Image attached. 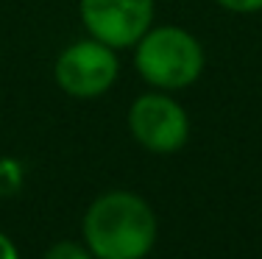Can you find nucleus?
<instances>
[{
	"mask_svg": "<svg viewBox=\"0 0 262 259\" xmlns=\"http://www.w3.org/2000/svg\"><path fill=\"white\" fill-rule=\"evenodd\" d=\"M215 3L232 14H259L262 11V0H215Z\"/></svg>",
	"mask_w": 262,
	"mask_h": 259,
	"instance_id": "obj_7",
	"label": "nucleus"
},
{
	"mask_svg": "<svg viewBox=\"0 0 262 259\" xmlns=\"http://www.w3.org/2000/svg\"><path fill=\"white\" fill-rule=\"evenodd\" d=\"M0 259H20V251H17L14 240L3 231H0Z\"/></svg>",
	"mask_w": 262,
	"mask_h": 259,
	"instance_id": "obj_8",
	"label": "nucleus"
},
{
	"mask_svg": "<svg viewBox=\"0 0 262 259\" xmlns=\"http://www.w3.org/2000/svg\"><path fill=\"white\" fill-rule=\"evenodd\" d=\"M120 76V59L117 51L101 39H78L70 42L56 56L53 81L64 95L76 101H95L115 86Z\"/></svg>",
	"mask_w": 262,
	"mask_h": 259,
	"instance_id": "obj_3",
	"label": "nucleus"
},
{
	"mask_svg": "<svg viewBox=\"0 0 262 259\" xmlns=\"http://www.w3.org/2000/svg\"><path fill=\"white\" fill-rule=\"evenodd\" d=\"M81 237L95 259H145L157 245L154 206L131 190H109L86 206Z\"/></svg>",
	"mask_w": 262,
	"mask_h": 259,
	"instance_id": "obj_1",
	"label": "nucleus"
},
{
	"mask_svg": "<svg viewBox=\"0 0 262 259\" xmlns=\"http://www.w3.org/2000/svg\"><path fill=\"white\" fill-rule=\"evenodd\" d=\"M204 64V45L182 26H151L134 45V67L151 89H187L201 78Z\"/></svg>",
	"mask_w": 262,
	"mask_h": 259,
	"instance_id": "obj_2",
	"label": "nucleus"
},
{
	"mask_svg": "<svg viewBox=\"0 0 262 259\" xmlns=\"http://www.w3.org/2000/svg\"><path fill=\"white\" fill-rule=\"evenodd\" d=\"M42 259H95L92 251L86 248L84 240H59V243L48 245V251L42 254Z\"/></svg>",
	"mask_w": 262,
	"mask_h": 259,
	"instance_id": "obj_6",
	"label": "nucleus"
},
{
	"mask_svg": "<svg viewBox=\"0 0 262 259\" xmlns=\"http://www.w3.org/2000/svg\"><path fill=\"white\" fill-rule=\"evenodd\" d=\"M154 0H78V17L86 34L115 51L134 48L154 26Z\"/></svg>",
	"mask_w": 262,
	"mask_h": 259,
	"instance_id": "obj_5",
	"label": "nucleus"
},
{
	"mask_svg": "<svg viewBox=\"0 0 262 259\" xmlns=\"http://www.w3.org/2000/svg\"><path fill=\"white\" fill-rule=\"evenodd\" d=\"M128 131L151 153H176L190 139V114L170 92H142L128 106Z\"/></svg>",
	"mask_w": 262,
	"mask_h": 259,
	"instance_id": "obj_4",
	"label": "nucleus"
}]
</instances>
